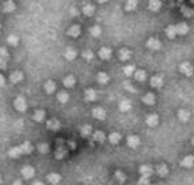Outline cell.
<instances>
[{
  "label": "cell",
  "mask_w": 194,
  "mask_h": 185,
  "mask_svg": "<svg viewBox=\"0 0 194 185\" xmlns=\"http://www.w3.org/2000/svg\"><path fill=\"white\" fill-rule=\"evenodd\" d=\"M179 71L183 73V75H186V76H191L193 75V72H194V68H193V65L190 63H187V61H185V63L181 64V67H179Z\"/></svg>",
  "instance_id": "cell-1"
},
{
  "label": "cell",
  "mask_w": 194,
  "mask_h": 185,
  "mask_svg": "<svg viewBox=\"0 0 194 185\" xmlns=\"http://www.w3.org/2000/svg\"><path fill=\"white\" fill-rule=\"evenodd\" d=\"M14 106H15V109L16 110H19V112H24L27 108V104H26V100H24L23 97H18V98H15V101H14Z\"/></svg>",
  "instance_id": "cell-2"
},
{
  "label": "cell",
  "mask_w": 194,
  "mask_h": 185,
  "mask_svg": "<svg viewBox=\"0 0 194 185\" xmlns=\"http://www.w3.org/2000/svg\"><path fill=\"white\" fill-rule=\"evenodd\" d=\"M147 46L152 49V51H159L162 48V42L158 40V38H149L147 41Z\"/></svg>",
  "instance_id": "cell-3"
},
{
  "label": "cell",
  "mask_w": 194,
  "mask_h": 185,
  "mask_svg": "<svg viewBox=\"0 0 194 185\" xmlns=\"http://www.w3.org/2000/svg\"><path fill=\"white\" fill-rule=\"evenodd\" d=\"M140 173H141V177L149 178L152 176V173H154V167H152L151 165H143L141 167H140Z\"/></svg>",
  "instance_id": "cell-4"
},
{
  "label": "cell",
  "mask_w": 194,
  "mask_h": 185,
  "mask_svg": "<svg viewBox=\"0 0 194 185\" xmlns=\"http://www.w3.org/2000/svg\"><path fill=\"white\" fill-rule=\"evenodd\" d=\"M128 146L130 147V149H136V147L140 146V138L136 136V135H130L129 138H128Z\"/></svg>",
  "instance_id": "cell-5"
},
{
  "label": "cell",
  "mask_w": 194,
  "mask_h": 185,
  "mask_svg": "<svg viewBox=\"0 0 194 185\" xmlns=\"http://www.w3.org/2000/svg\"><path fill=\"white\" fill-rule=\"evenodd\" d=\"M151 86H152V87H156V89L162 87V86H163V78L160 76V75L152 76L151 78Z\"/></svg>",
  "instance_id": "cell-6"
},
{
  "label": "cell",
  "mask_w": 194,
  "mask_h": 185,
  "mask_svg": "<svg viewBox=\"0 0 194 185\" xmlns=\"http://www.w3.org/2000/svg\"><path fill=\"white\" fill-rule=\"evenodd\" d=\"M181 165L183 167H193L194 166V157L193 155H186V157L181 161Z\"/></svg>",
  "instance_id": "cell-7"
},
{
  "label": "cell",
  "mask_w": 194,
  "mask_h": 185,
  "mask_svg": "<svg viewBox=\"0 0 194 185\" xmlns=\"http://www.w3.org/2000/svg\"><path fill=\"white\" fill-rule=\"evenodd\" d=\"M92 116L95 118H98V120H105L106 112H105V109H102V108H95L92 110Z\"/></svg>",
  "instance_id": "cell-8"
},
{
  "label": "cell",
  "mask_w": 194,
  "mask_h": 185,
  "mask_svg": "<svg viewBox=\"0 0 194 185\" xmlns=\"http://www.w3.org/2000/svg\"><path fill=\"white\" fill-rule=\"evenodd\" d=\"M145 122H147V124L149 125V127H156V125H158V122H159V117H158V114H155V113L149 114V116L147 117Z\"/></svg>",
  "instance_id": "cell-9"
},
{
  "label": "cell",
  "mask_w": 194,
  "mask_h": 185,
  "mask_svg": "<svg viewBox=\"0 0 194 185\" xmlns=\"http://www.w3.org/2000/svg\"><path fill=\"white\" fill-rule=\"evenodd\" d=\"M175 30H176V34L183 35V34H187L189 33V26L186 23H178L175 26Z\"/></svg>",
  "instance_id": "cell-10"
},
{
  "label": "cell",
  "mask_w": 194,
  "mask_h": 185,
  "mask_svg": "<svg viewBox=\"0 0 194 185\" xmlns=\"http://www.w3.org/2000/svg\"><path fill=\"white\" fill-rule=\"evenodd\" d=\"M22 174L24 178H31L35 174V170H34V167H31V166H24L22 169Z\"/></svg>",
  "instance_id": "cell-11"
},
{
  "label": "cell",
  "mask_w": 194,
  "mask_h": 185,
  "mask_svg": "<svg viewBox=\"0 0 194 185\" xmlns=\"http://www.w3.org/2000/svg\"><path fill=\"white\" fill-rule=\"evenodd\" d=\"M156 173H158V176H160V177H166V176L168 174V167L166 165H163V163H160V165L156 166Z\"/></svg>",
  "instance_id": "cell-12"
},
{
  "label": "cell",
  "mask_w": 194,
  "mask_h": 185,
  "mask_svg": "<svg viewBox=\"0 0 194 185\" xmlns=\"http://www.w3.org/2000/svg\"><path fill=\"white\" fill-rule=\"evenodd\" d=\"M99 57H101L102 60H109L111 57V49L109 48H101V51H99Z\"/></svg>",
  "instance_id": "cell-13"
},
{
  "label": "cell",
  "mask_w": 194,
  "mask_h": 185,
  "mask_svg": "<svg viewBox=\"0 0 194 185\" xmlns=\"http://www.w3.org/2000/svg\"><path fill=\"white\" fill-rule=\"evenodd\" d=\"M84 98H86V101H90V102L95 101L97 100V91L92 89H87L84 93Z\"/></svg>",
  "instance_id": "cell-14"
},
{
  "label": "cell",
  "mask_w": 194,
  "mask_h": 185,
  "mask_svg": "<svg viewBox=\"0 0 194 185\" xmlns=\"http://www.w3.org/2000/svg\"><path fill=\"white\" fill-rule=\"evenodd\" d=\"M22 79H23V73L20 71H15V72H12L10 75V80L12 82V83H19Z\"/></svg>",
  "instance_id": "cell-15"
},
{
  "label": "cell",
  "mask_w": 194,
  "mask_h": 185,
  "mask_svg": "<svg viewBox=\"0 0 194 185\" xmlns=\"http://www.w3.org/2000/svg\"><path fill=\"white\" fill-rule=\"evenodd\" d=\"M119 60H122V61H126V60H129L130 59V56H132V53L129 49H126V48H122L121 51H119Z\"/></svg>",
  "instance_id": "cell-16"
},
{
  "label": "cell",
  "mask_w": 194,
  "mask_h": 185,
  "mask_svg": "<svg viewBox=\"0 0 194 185\" xmlns=\"http://www.w3.org/2000/svg\"><path fill=\"white\" fill-rule=\"evenodd\" d=\"M68 35L71 37H79L80 35V26L79 24H73L68 29Z\"/></svg>",
  "instance_id": "cell-17"
},
{
  "label": "cell",
  "mask_w": 194,
  "mask_h": 185,
  "mask_svg": "<svg viewBox=\"0 0 194 185\" xmlns=\"http://www.w3.org/2000/svg\"><path fill=\"white\" fill-rule=\"evenodd\" d=\"M119 109H121V112H128V110L132 109V102L129 100H122L119 102Z\"/></svg>",
  "instance_id": "cell-18"
},
{
  "label": "cell",
  "mask_w": 194,
  "mask_h": 185,
  "mask_svg": "<svg viewBox=\"0 0 194 185\" xmlns=\"http://www.w3.org/2000/svg\"><path fill=\"white\" fill-rule=\"evenodd\" d=\"M109 140H110L111 144H118V143L121 142V135L118 132H111L109 135Z\"/></svg>",
  "instance_id": "cell-19"
},
{
  "label": "cell",
  "mask_w": 194,
  "mask_h": 185,
  "mask_svg": "<svg viewBox=\"0 0 194 185\" xmlns=\"http://www.w3.org/2000/svg\"><path fill=\"white\" fill-rule=\"evenodd\" d=\"M178 118L181 121H183V122H186L189 118H190V113L187 112L186 109H181L179 112H178Z\"/></svg>",
  "instance_id": "cell-20"
},
{
  "label": "cell",
  "mask_w": 194,
  "mask_h": 185,
  "mask_svg": "<svg viewBox=\"0 0 194 185\" xmlns=\"http://www.w3.org/2000/svg\"><path fill=\"white\" fill-rule=\"evenodd\" d=\"M149 10L151 11H159L160 7H162V2L160 0H149Z\"/></svg>",
  "instance_id": "cell-21"
},
{
  "label": "cell",
  "mask_w": 194,
  "mask_h": 185,
  "mask_svg": "<svg viewBox=\"0 0 194 185\" xmlns=\"http://www.w3.org/2000/svg\"><path fill=\"white\" fill-rule=\"evenodd\" d=\"M143 102L145 105H154L155 104V95L152 93H148L143 97Z\"/></svg>",
  "instance_id": "cell-22"
},
{
  "label": "cell",
  "mask_w": 194,
  "mask_h": 185,
  "mask_svg": "<svg viewBox=\"0 0 194 185\" xmlns=\"http://www.w3.org/2000/svg\"><path fill=\"white\" fill-rule=\"evenodd\" d=\"M15 10V3L12 2V0H8V2H6L3 4V11L4 12H12Z\"/></svg>",
  "instance_id": "cell-23"
},
{
  "label": "cell",
  "mask_w": 194,
  "mask_h": 185,
  "mask_svg": "<svg viewBox=\"0 0 194 185\" xmlns=\"http://www.w3.org/2000/svg\"><path fill=\"white\" fill-rule=\"evenodd\" d=\"M55 90H56V83L53 80H48L46 83H45V91H46L48 94L55 93Z\"/></svg>",
  "instance_id": "cell-24"
},
{
  "label": "cell",
  "mask_w": 194,
  "mask_h": 185,
  "mask_svg": "<svg viewBox=\"0 0 194 185\" xmlns=\"http://www.w3.org/2000/svg\"><path fill=\"white\" fill-rule=\"evenodd\" d=\"M75 83H76V80H75V78H73L72 75H68V76L64 78V86L65 87H73Z\"/></svg>",
  "instance_id": "cell-25"
},
{
  "label": "cell",
  "mask_w": 194,
  "mask_h": 185,
  "mask_svg": "<svg viewBox=\"0 0 194 185\" xmlns=\"http://www.w3.org/2000/svg\"><path fill=\"white\" fill-rule=\"evenodd\" d=\"M134 78L139 82H144L147 79V72L143 71V69H139V71H134Z\"/></svg>",
  "instance_id": "cell-26"
},
{
  "label": "cell",
  "mask_w": 194,
  "mask_h": 185,
  "mask_svg": "<svg viewBox=\"0 0 194 185\" xmlns=\"http://www.w3.org/2000/svg\"><path fill=\"white\" fill-rule=\"evenodd\" d=\"M64 56H65V59H67V60H73L76 57V51L73 48H68L67 51H65Z\"/></svg>",
  "instance_id": "cell-27"
},
{
  "label": "cell",
  "mask_w": 194,
  "mask_h": 185,
  "mask_svg": "<svg viewBox=\"0 0 194 185\" xmlns=\"http://www.w3.org/2000/svg\"><path fill=\"white\" fill-rule=\"evenodd\" d=\"M48 181L50 182L52 185H56L57 182L60 181V174H56V173H50V174H48Z\"/></svg>",
  "instance_id": "cell-28"
},
{
  "label": "cell",
  "mask_w": 194,
  "mask_h": 185,
  "mask_svg": "<svg viewBox=\"0 0 194 185\" xmlns=\"http://www.w3.org/2000/svg\"><path fill=\"white\" fill-rule=\"evenodd\" d=\"M166 34L168 38H174V37L176 35V30H175V26L174 24H170V26H167L166 29Z\"/></svg>",
  "instance_id": "cell-29"
},
{
  "label": "cell",
  "mask_w": 194,
  "mask_h": 185,
  "mask_svg": "<svg viewBox=\"0 0 194 185\" xmlns=\"http://www.w3.org/2000/svg\"><path fill=\"white\" fill-rule=\"evenodd\" d=\"M33 118H34V120L35 121H42L44 120V118H45V112H44V110H35V112H34V114H33Z\"/></svg>",
  "instance_id": "cell-30"
},
{
  "label": "cell",
  "mask_w": 194,
  "mask_h": 185,
  "mask_svg": "<svg viewBox=\"0 0 194 185\" xmlns=\"http://www.w3.org/2000/svg\"><path fill=\"white\" fill-rule=\"evenodd\" d=\"M109 75H107L106 72H99L98 73V82L99 83H102V84H106L107 82H109Z\"/></svg>",
  "instance_id": "cell-31"
},
{
  "label": "cell",
  "mask_w": 194,
  "mask_h": 185,
  "mask_svg": "<svg viewBox=\"0 0 194 185\" xmlns=\"http://www.w3.org/2000/svg\"><path fill=\"white\" fill-rule=\"evenodd\" d=\"M57 100H59L61 104H65V102H68L69 100V95L65 91H60L59 94H57Z\"/></svg>",
  "instance_id": "cell-32"
},
{
  "label": "cell",
  "mask_w": 194,
  "mask_h": 185,
  "mask_svg": "<svg viewBox=\"0 0 194 185\" xmlns=\"http://www.w3.org/2000/svg\"><path fill=\"white\" fill-rule=\"evenodd\" d=\"M94 11H95V8H94V6H91V4H86L83 7V12H84V15H87V16H91L94 14Z\"/></svg>",
  "instance_id": "cell-33"
},
{
  "label": "cell",
  "mask_w": 194,
  "mask_h": 185,
  "mask_svg": "<svg viewBox=\"0 0 194 185\" xmlns=\"http://www.w3.org/2000/svg\"><path fill=\"white\" fill-rule=\"evenodd\" d=\"M139 2L137 0H128L126 2V10L128 11H132V10H136V7H137Z\"/></svg>",
  "instance_id": "cell-34"
},
{
  "label": "cell",
  "mask_w": 194,
  "mask_h": 185,
  "mask_svg": "<svg viewBox=\"0 0 194 185\" xmlns=\"http://www.w3.org/2000/svg\"><path fill=\"white\" fill-rule=\"evenodd\" d=\"M60 127V122L56 120V118H52V120L48 121V128L49 129H57Z\"/></svg>",
  "instance_id": "cell-35"
},
{
  "label": "cell",
  "mask_w": 194,
  "mask_h": 185,
  "mask_svg": "<svg viewBox=\"0 0 194 185\" xmlns=\"http://www.w3.org/2000/svg\"><path fill=\"white\" fill-rule=\"evenodd\" d=\"M90 33H91V35H94V37H99L102 34V30H101V27L99 26H92L91 29H90Z\"/></svg>",
  "instance_id": "cell-36"
},
{
  "label": "cell",
  "mask_w": 194,
  "mask_h": 185,
  "mask_svg": "<svg viewBox=\"0 0 194 185\" xmlns=\"http://www.w3.org/2000/svg\"><path fill=\"white\" fill-rule=\"evenodd\" d=\"M8 44L10 45H12V46H15V45H18V42H19V40H18V37L16 35H14V34H10L8 35Z\"/></svg>",
  "instance_id": "cell-37"
},
{
  "label": "cell",
  "mask_w": 194,
  "mask_h": 185,
  "mask_svg": "<svg viewBox=\"0 0 194 185\" xmlns=\"http://www.w3.org/2000/svg\"><path fill=\"white\" fill-rule=\"evenodd\" d=\"M94 139H95L97 142H103L105 140V133H103L102 131H97V132H94Z\"/></svg>",
  "instance_id": "cell-38"
},
{
  "label": "cell",
  "mask_w": 194,
  "mask_h": 185,
  "mask_svg": "<svg viewBox=\"0 0 194 185\" xmlns=\"http://www.w3.org/2000/svg\"><path fill=\"white\" fill-rule=\"evenodd\" d=\"M133 72H134V67H133V65H126V67H123V73H125L126 76L133 75Z\"/></svg>",
  "instance_id": "cell-39"
},
{
  "label": "cell",
  "mask_w": 194,
  "mask_h": 185,
  "mask_svg": "<svg viewBox=\"0 0 194 185\" xmlns=\"http://www.w3.org/2000/svg\"><path fill=\"white\" fill-rule=\"evenodd\" d=\"M91 127L90 125H83L81 127V135H83V136H90V135H91Z\"/></svg>",
  "instance_id": "cell-40"
},
{
  "label": "cell",
  "mask_w": 194,
  "mask_h": 185,
  "mask_svg": "<svg viewBox=\"0 0 194 185\" xmlns=\"http://www.w3.org/2000/svg\"><path fill=\"white\" fill-rule=\"evenodd\" d=\"M115 178H117L119 182H123V181H125V178H126L125 177V173H122V171H119V170L115 171Z\"/></svg>",
  "instance_id": "cell-41"
},
{
  "label": "cell",
  "mask_w": 194,
  "mask_h": 185,
  "mask_svg": "<svg viewBox=\"0 0 194 185\" xmlns=\"http://www.w3.org/2000/svg\"><path fill=\"white\" fill-rule=\"evenodd\" d=\"M83 57H84V59L87 60V61H90V60H91L92 57H94V55H92L91 51H84V52H83Z\"/></svg>",
  "instance_id": "cell-42"
},
{
  "label": "cell",
  "mask_w": 194,
  "mask_h": 185,
  "mask_svg": "<svg viewBox=\"0 0 194 185\" xmlns=\"http://www.w3.org/2000/svg\"><path fill=\"white\" fill-rule=\"evenodd\" d=\"M139 185H151L149 178H147V177H141V178L139 180Z\"/></svg>",
  "instance_id": "cell-43"
},
{
  "label": "cell",
  "mask_w": 194,
  "mask_h": 185,
  "mask_svg": "<svg viewBox=\"0 0 194 185\" xmlns=\"http://www.w3.org/2000/svg\"><path fill=\"white\" fill-rule=\"evenodd\" d=\"M0 57H3V59H8V52L6 48H0Z\"/></svg>",
  "instance_id": "cell-44"
},
{
  "label": "cell",
  "mask_w": 194,
  "mask_h": 185,
  "mask_svg": "<svg viewBox=\"0 0 194 185\" xmlns=\"http://www.w3.org/2000/svg\"><path fill=\"white\" fill-rule=\"evenodd\" d=\"M6 67H7V59L0 57V69H4Z\"/></svg>",
  "instance_id": "cell-45"
},
{
  "label": "cell",
  "mask_w": 194,
  "mask_h": 185,
  "mask_svg": "<svg viewBox=\"0 0 194 185\" xmlns=\"http://www.w3.org/2000/svg\"><path fill=\"white\" fill-rule=\"evenodd\" d=\"M4 83H6V79H4L3 75H0V87H3Z\"/></svg>",
  "instance_id": "cell-46"
},
{
  "label": "cell",
  "mask_w": 194,
  "mask_h": 185,
  "mask_svg": "<svg viewBox=\"0 0 194 185\" xmlns=\"http://www.w3.org/2000/svg\"><path fill=\"white\" fill-rule=\"evenodd\" d=\"M12 185H22V182H20V181H14V182H12Z\"/></svg>",
  "instance_id": "cell-47"
},
{
  "label": "cell",
  "mask_w": 194,
  "mask_h": 185,
  "mask_svg": "<svg viewBox=\"0 0 194 185\" xmlns=\"http://www.w3.org/2000/svg\"><path fill=\"white\" fill-rule=\"evenodd\" d=\"M97 2H98V3H107L109 0H97Z\"/></svg>",
  "instance_id": "cell-48"
},
{
  "label": "cell",
  "mask_w": 194,
  "mask_h": 185,
  "mask_svg": "<svg viewBox=\"0 0 194 185\" xmlns=\"http://www.w3.org/2000/svg\"><path fill=\"white\" fill-rule=\"evenodd\" d=\"M34 185H44L42 182H37V184H34Z\"/></svg>",
  "instance_id": "cell-49"
},
{
  "label": "cell",
  "mask_w": 194,
  "mask_h": 185,
  "mask_svg": "<svg viewBox=\"0 0 194 185\" xmlns=\"http://www.w3.org/2000/svg\"><path fill=\"white\" fill-rule=\"evenodd\" d=\"M191 143H193V146H194V138H193V140H191Z\"/></svg>",
  "instance_id": "cell-50"
},
{
  "label": "cell",
  "mask_w": 194,
  "mask_h": 185,
  "mask_svg": "<svg viewBox=\"0 0 194 185\" xmlns=\"http://www.w3.org/2000/svg\"><path fill=\"white\" fill-rule=\"evenodd\" d=\"M0 30H2V24H0Z\"/></svg>",
  "instance_id": "cell-51"
},
{
  "label": "cell",
  "mask_w": 194,
  "mask_h": 185,
  "mask_svg": "<svg viewBox=\"0 0 194 185\" xmlns=\"http://www.w3.org/2000/svg\"><path fill=\"white\" fill-rule=\"evenodd\" d=\"M0 182H2V177H0Z\"/></svg>",
  "instance_id": "cell-52"
}]
</instances>
